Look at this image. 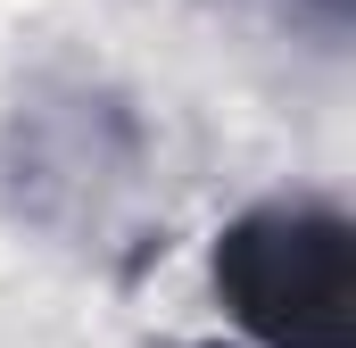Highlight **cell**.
<instances>
[{
	"mask_svg": "<svg viewBox=\"0 0 356 348\" xmlns=\"http://www.w3.org/2000/svg\"><path fill=\"white\" fill-rule=\"evenodd\" d=\"M348 216L315 199H273L216 232V299L266 348H348Z\"/></svg>",
	"mask_w": 356,
	"mask_h": 348,
	"instance_id": "6da1fadb",
	"label": "cell"
}]
</instances>
